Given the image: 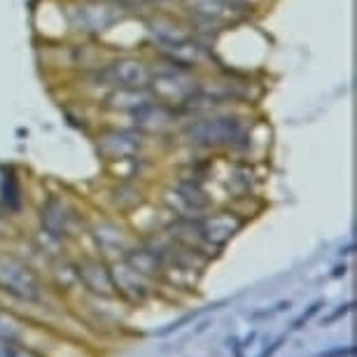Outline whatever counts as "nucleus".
Wrapping results in <instances>:
<instances>
[{
	"mask_svg": "<svg viewBox=\"0 0 357 357\" xmlns=\"http://www.w3.org/2000/svg\"><path fill=\"white\" fill-rule=\"evenodd\" d=\"M183 136L197 147H234L248 138V129L243 119L236 114L211 112L187 124Z\"/></svg>",
	"mask_w": 357,
	"mask_h": 357,
	"instance_id": "1",
	"label": "nucleus"
},
{
	"mask_svg": "<svg viewBox=\"0 0 357 357\" xmlns=\"http://www.w3.org/2000/svg\"><path fill=\"white\" fill-rule=\"evenodd\" d=\"M147 86H150L157 103H164L168 107H173V110H180L201 89L199 82L192 75V70H178V68L152 73Z\"/></svg>",
	"mask_w": 357,
	"mask_h": 357,
	"instance_id": "2",
	"label": "nucleus"
},
{
	"mask_svg": "<svg viewBox=\"0 0 357 357\" xmlns=\"http://www.w3.org/2000/svg\"><path fill=\"white\" fill-rule=\"evenodd\" d=\"M122 19V8L110 3H100V0H86L77 3L70 12V24L75 31L82 33H100L110 29Z\"/></svg>",
	"mask_w": 357,
	"mask_h": 357,
	"instance_id": "3",
	"label": "nucleus"
},
{
	"mask_svg": "<svg viewBox=\"0 0 357 357\" xmlns=\"http://www.w3.org/2000/svg\"><path fill=\"white\" fill-rule=\"evenodd\" d=\"M100 79H103L105 84L110 86H147L150 84V77H152V70L150 66L145 61H140V59H117V61H112L110 66H105L103 70H100Z\"/></svg>",
	"mask_w": 357,
	"mask_h": 357,
	"instance_id": "4",
	"label": "nucleus"
},
{
	"mask_svg": "<svg viewBox=\"0 0 357 357\" xmlns=\"http://www.w3.org/2000/svg\"><path fill=\"white\" fill-rule=\"evenodd\" d=\"M143 147V136L136 131H105L98 136V150L103 157L112 161H122L131 159L133 154H138V150Z\"/></svg>",
	"mask_w": 357,
	"mask_h": 357,
	"instance_id": "5",
	"label": "nucleus"
},
{
	"mask_svg": "<svg viewBox=\"0 0 357 357\" xmlns=\"http://www.w3.org/2000/svg\"><path fill=\"white\" fill-rule=\"evenodd\" d=\"M133 119H136V129H140V131L164 133L178 124V110H173V107L154 100V103L145 105L143 110L133 112Z\"/></svg>",
	"mask_w": 357,
	"mask_h": 357,
	"instance_id": "6",
	"label": "nucleus"
},
{
	"mask_svg": "<svg viewBox=\"0 0 357 357\" xmlns=\"http://www.w3.org/2000/svg\"><path fill=\"white\" fill-rule=\"evenodd\" d=\"M154 103V96L147 86H117L107 93L105 107L112 112H138L145 105Z\"/></svg>",
	"mask_w": 357,
	"mask_h": 357,
	"instance_id": "7",
	"label": "nucleus"
},
{
	"mask_svg": "<svg viewBox=\"0 0 357 357\" xmlns=\"http://www.w3.org/2000/svg\"><path fill=\"white\" fill-rule=\"evenodd\" d=\"M185 8L201 22L222 24L229 22L238 12L241 5L234 3V0H185Z\"/></svg>",
	"mask_w": 357,
	"mask_h": 357,
	"instance_id": "8",
	"label": "nucleus"
},
{
	"mask_svg": "<svg viewBox=\"0 0 357 357\" xmlns=\"http://www.w3.org/2000/svg\"><path fill=\"white\" fill-rule=\"evenodd\" d=\"M0 280H3L5 287H10L12 292L22 294V296H33L38 282L33 278V273L26 266H22L15 259H3L0 261Z\"/></svg>",
	"mask_w": 357,
	"mask_h": 357,
	"instance_id": "9",
	"label": "nucleus"
},
{
	"mask_svg": "<svg viewBox=\"0 0 357 357\" xmlns=\"http://www.w3.org/2000/svg\"><path fill=\"white\" fill-rule=\"evenodd\" d=\"M150 26L152 38L157 40V45L161 47V50H166V47H173L178 43H185V40H190V31L185 29L183 24L173 22V19H154V22L147 24Z\"/></svg>",
	"mask_w": 357,
	"mask_h": 357,
	"instance_id": "10",
	"label": "nucleus"
},
{
	"mask_svg": "<svg viewBox=\"0 0 357 357\" xmlns=\"http://www.w3.org/2000/svg\"><path fill=\"white\" fill-rule=\"evenodd\" d=\"M0 201H3L8 208H17L19 206V185L17 178L12 175L8 168L0 166Z\"/></svg>",
	"mask_w": 357,
	"mask_h": 357,
	"instance_id": "11",
	"label": "nucleus"
},
{
	"mask_svg": "<svg viewBox=\"0 0 357 357\" xmlns=\"http://www.w3.org/2000/svg\"><path fill=\"white\" fill-rule=\"evenodd\" d=\"M318 308H320V304H315V306L311 308V311H306L304 315H301V318H299V320H296V322H294V329H301V325H304V322H308V320H311V318H313V315H315V313H318Z\"/></svg>",
	"mask_w": 357,
	"mask_h": 357,
	"instance_id": "12",
	"label": "nucleus"
},
{
	"mask_svg": "<svg viewBox=\"0 0 357 357\" xmlns=\"http://www.w3.org/2000/svg\"><path fill=\"white\" fill-rule=\"evenodd\" d=\"M355 350L348 348V350H332V353H320L318 357H346V355H353Z\"/></svg>",
	"mask_w": 357,
	"mask_h": 357,
	"instance_id": "13",
	"label": "nucleus"
}]
</instances>
